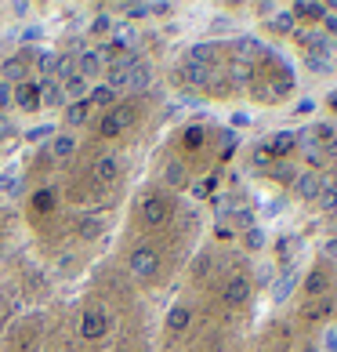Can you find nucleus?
<instances>
[{"label":"nucleus","mask_w":337,"mask_h":352,"mask_svg":"<svg viewBox=\"0 0 337 352\" xmlns=\"http://www.w3.org/2000/svg\"><path fill=\"white\" fill-rule=\"evenodd\" d=\"M131 276L135 280H152L160 272V254H156V247H149V243H141L131 251Z\"/></svg>","instance_id":"obj_1"},{"label":"nucleus","mask_w":337,"mask_h":352,"mask_svg":"<svg viewBox=\"0 0 337 352\" xmlns=\"http://www.w3.org/2000/svg\"><path fill=\"white\" fill-rule=\"evenodd\" d=\"M222 302L225 309H243L251 302V280L243 276V272H236V276H229L225 287H222Z\"/></svg>","instance_id":"obj_2"},{"label":"nucleus","mask_w":337,"mask_h":352,"mask_svg":"<svg viewBox=\"0 0 337 352\" xmlns=\"http://www.w3.org/2000/svg\"><path fill=\"white\" fill-rule=\"evenodd\" d=\"M109 334V316L102 309H84L80 316V338L84 342H102Z\"/></svg>","instance_id":"obj_3"},{"label":"nucleus","mask_w":337,"mask_h":352,"mask_svg":"<svg viewBox=\"0 0 337 352\" xmlns=\"http://www.w3.org/2000/svg\"><path fill=\"white\" fill-rule=\"evenodd\" d=\"M11 106L22 109V113H36L40 109V84H33V80H22L11 87Z\"/></svg>","instance_id":"obj_4"},{"label":"nucleus","mask_w":337,"mask_h":352,"mask_svg":"<svg viewBox=\"0 0 337 352\" xmlns=\"http://www.w3.org/2000/svg\"><path fill=\"white\" fill-rule=\"evenodd\" d=\"M171 218V204H167L163 197H149V200H141V207H138V221L141 226H163V221Z\"/></svg>","instance_id":"obj_5"},{"label":"nucleus","mask_w":337,"mask_h":352,"mask_svg":"<svg viewBox=\"0 0 337 352\" xmlns=\"http://www.w3.org/2000/svg\"><path fill=\"white\" fill-rule=\"evenodd\" d=\"M149 80H152V66L146 58H131V62H127V91L149 87Z\"/></svg>","instance_id":"obj_6"},{"label":"nucleus","mask_w":337,"mask_h":352,"mask_svg":"<svg viewBox=\"0 0 337 352\" xmlns=\"http://www.w3.org/2000/svg\"><path fill=\"white\" fill-rule=\"evenodd\" d=\"M323 189H327V182H323L319 175H312V171H305V175L294 178V192H297L301 200H319Z\"/></svg>","instance_id":"obj_7"},{"label":"nucleus","mask_w":337,"mask_h":352,"mask_svg":"<svg viewBox=\"0 0 337 352\" xmlns=\"http://www.w3.org/2000/svg\"><path fill=\"white\" fill-rule=\"evenodd\" d=\"M87 120H91V102L87 98H73L66 106V124L69 127H84Z\"/></svg>","instance_id":"obj_8"},{"label":"nucleus","mask_w":337,"mask_h":352,"mask_svg":"<svg viewBox=\"0 0 337 352\" xmlns=\"http://www.w3.org/2000/svg\"><path fill=\"white\" fill-rule=\"evenodd\" d=\"M116 175H120V160H116V156H98L95 160V178L102 182V186L116 182Z\"/></svg>","instance_id":"obj_9"},{"label":"nucleus","mask_w":337,"mask_h":352,"mask_svg":"<svg viewBox=\"0 0 337 352\" xmlns=\"http://www.w3.org/2000/svg\"><path fill=\"white\" fill-rule=\"evenodd\" d=\"M0 76H4V80L11 84V87H15V84H22L25 80V58H4V62H0Z\"/></svg>","instance_id":"obj_10"},{"label":"nucleus","mask_w":337,"mask_h":352,"mask_svg":"<svg viewBox=\"0 0 337 352\" xmlns=\"http://www.w3.org/2000/svg\"><path fill=\"white\" fill-rule=\"evenodd\" d=\"M98 73H102V55L98 51H84V55L76 58V76L84 80V76H98Z\"/></svg>","instance_id":"obj_11"},{"label":"nucleus","mask_w":337,"mask_h":352,"mask_svg":"<svg viewBox=\"0 0 337 352\" xmlns=\"http://www.w3.org/2000/svg\"><path fill=\"white\" fill-rule=\"evenodd\" d=\"M62 102H66V91H62L55 80H44L40 84V109L44 106H62Z\"/></svg>","instance_id":"obj_12"},{"label":"nucleus","mask_w":337,"mask_h":352,"mask_svg":"<svg viewBox=\"0 0 337 352\" xmlns=\"http://www.w3.org/2000/svg\"><path fill=\"white\" fill-rule=\"evenodd\" d=\"M87 102H91V109L95 106H116V91L109 84H98V87L87 91Z\"/></svg>","instance_id":"obj_13"},{"label":"nucleus","mask_w":337,"mask_h":352,"mask_svg":"<svg viewBox=\"0 0 337 352\" xmlns=\"http://www.w3.org/2000/svg\"><path fill=\"white\" fill-rule=\"evenodd\" d=\"M163 182H167V186H174V189H181V186L189 182V175H185V164H181V160H171V164L163 167Z\"/></svg>","instance_id":"obj_14"},{"label":"nucleus","mask_w":337,"mask_h":352,"mask_svg":"<svg viewBox=\"0 0 337 352\" xmlns=\"http://www.w3.org/2000/svg\"><path fill=\"white\" fill-rule=\"evenodd\" d=\"M327 4H294V15L297 19H305V22H323L327 19Z\"/></svg>","instance_id":"obj_15"},{"label":"nucleus","mask_w":337,"mask_h":352,"mask_svg":"<svg viewBox=\"0 0 337 352\" xmlns=\"http://www.w3.org/2000/svg\"><path fill=\"white\" fill-rule=\"evenodd\" d=\"M73 153H76V138L73 135H58L55 142H51V156H55V160H69Z\"/></svg>","instance_id":"obj_16"},{"label":"nucleus","mask_w":337,"mask_h":352,"mask_svg":"<svg viewBox=\"0 0 337 352\" xmlns=\"http://www.w3.org/2000/svg\"><path fill=\"white\" fill-rule=\"evenodd\" d=\"M185 327H189V309H185V305H174L171 312H167V331L181 334Z\"/></svg>","instance_id":"obj_17"},{"label":"nucleus","mask_w":337,"mask_h":352,"mask_svg":"<svg viewBox=\"0 0 337 352\" xmlns=\"http://www.w3.org/2000/svg\"><path fill=\"white\" fill-rule=\"evenodd\" d=\"M76 232H80L84 240H98V232H102V218H98V214H84V218H80V226H76Z\"/></svg>","instance_id":"obj_18"},{"label":"nucleus","mask_w":337,"mask_h":352,"mask_svg":"<svg viewBox=\"0 0 337 352\" xmlns=\"http://www.w3.org/2000/svg\"><path fill=\"white\" fill-rule=\"evenodd\" d=\"M290 149H294V135H287V131H279L276 138L268 142V149H265V153H268V156H287Z\"/></svg>","instance_id":"obj_19"},{"label":"nucleus","mask_w":337,"mask_h":352,"mask_svg":"<svg viewBox=\"0 0 337 352\" xmlns=\"http://www.w3.org/2000/svg\"><path fill=\"white\" fill-rule=\"evenodd\" d=\"M327 287H330V280H327V272H323V269L308 272V280H305V291L308 294H327Z\"/></svg>","instance_id":"obj_20"},{"label":"nucleus","mask_w":337,"mask_h":352,"mask_svg":"<svg viewBox=\"0 0 337 352\" xmlns=\"http://www.w3.org/2000/svg\"><path fill=\"white\" fill-rule=\"evenodd\" d=\"M308 135H312V142H316V146H334V142H337V131H334V124H316L312 127V131H308Z\"/></svg>","instance_id":"obj_21"},{"label":"nucleus","mask_w":337,"mask_h":352,"mask_svg":"<svg viewBox=\"0 0 337 352\" xmlns=\"http://www.w3.org/2000/svg\"><path fill=\"white\" fill-rule=\"evenodd\" d=\"M185 76H189V84H207V80H211V66H200V62H185Z\"/></svg>","instance_id":"obj_22"},{"label":"nucleus","mask_w":337,"mask_h":352,"mask_svg":"<svg viewBox=\"0 0 337 352\" xmlns=\"http://www.w3.org/2000/svg\"><path fill=\"white\" fill-rule=\"evenodd\" d=\"M189 62H200V66H211V62H214V47H211V44H200V47H192V51H189Z\"/></svg>","instance_id":"obj_23"},{"label":"nucleus","mask_w":337,"mask_h":352,"mask_svg":"<svg viewBox=\"0 0 337 352\" xmlns=\"http://www.w3.org/2000/svg\"><path fill=\"white\" fill-rule=\"evenodd\" d=\"M319 207H323V211H337V186H327V189H323L319 192Z\"/></svg>","instance_id":"obj_24"},{"label":"nucleus","mask_w":337,"mask_h":352,"mask_svg":"<svg viewBox=\"0 0 337 352\" xmlns=\"http://www.w3.org/2000/svg\"><path fill=\"white\" fill-rule=\"evenodd\" d=\"M36 62H40V73H44V76L58 73V55H55V51H44V55L36 58Z\"/></svg>","instance_id":"obj_25"},{"label":"nucleus","mask_w":337,"mask_h":352,"mask_svg":"<svg viewBox=\"0 0 337 352\" xmlns=\"http://www.w3.org/2000/svg\"><path fill=\"white\" fill-rule=\"evenodd\" d=\"M58 76H62V80L76 76V58L73 55H58Z\"/></svg>","instance_id":"obj_26"},{"label":"nucleus","mask_w":337,"mask_h":352,"mask_svg":"<svg viewBox=\"0 0 337 352\" xmlns=\"http://www.w3.org/2000/svg\"><path fill=\"white\" fill-rule=\"evenodd\" d=\"M268 25H272L276 33H290V30H294V11H290V15L283 11V15H276V19H272Z\"/></svg>","instance_id":"obj_27"},{"label":"nucleus","mask_w":337,"mask_h":352,"mask_svg":"<svg viewBox=\"0 0 337 352\" xmlns=\"http://www.w3.org/2000/svg\"><path fill=\"white\" fill-rule=\"evenodd\" d=\"M330 312H334V302H330V298H319V302H312V305H308V316H330Z\"/></svg>","instance_id":"obj_28"},{"label":"nucleus","mask_w":337,"mask_h":352,"mask_svg":"<svg viewBox=\"0 0 337 352\" xmlns=\"http://www.w3.org/2000/svg\"><path fill=\"white\" fill-rule=\"evenodd\" d=\"M232 226H240V229H254V214L247 211V207H240V211H232Z\"/></svg>","instance_id":"obj_29"},{"label":"nucleus","mask_w":337,"mask_h":352,"mask_svg":"<svg viewBox=\"0 0 337 352\" xmlns=\"http://www.w3.org/2000/svg\"><path fill=\"white\" fill-rule=\"evenodd\" d=\"M62 91H66V95H76V98H87V87H84V80H80V76H69V80H66V87H62Z\"/></svg>","instance_id":"obj_30"},{"label":"nucleus","mask_w":337,"mask_h":352,"mask_svg":"<svg viewBox=\"0 0 337 352\" xmlns=\"http://www.w3.org/2000/svg\"><path fill=\"white\" fill-rule=\"evenodd\" d=\"M19 178L15 175H0V192H8V197H19Z\"/></svg>","instance_id":"obj_31"},{"label":"nucleus","mask_w":337,"mask_h":352,"mask_svg":"<svg viewBox=\"0 0 337 352\" xmlns=\"http://www.w3.org/2000/svg\"><path fill=\"white\" fill-rule=\"evenodd\" d=\"M185 146L189 149H200L203 146V127H189V131H185Z\"/></svg>","instance_id":"obj_32"},{"label":"nucleus","mask_w":337,"mask_h":352,"mask_svg":"<svg viewBox=\"0 0 337 352\" xmlns=\"http://www.w3.org/2000/svg\"><path fill=\"white\" fill-rule=\"evenodd\" d=\"M294 280H297L294 272H287V276H283V283L276 287V302H283V298H287V294L294 291Z\"/></svg>","instance_id":"obj_33"},{"label":"nucleus","mask_w":337,"mask_h":352,"mask_svg":"<svg viewBox=\"0 0 337 352\" xmlns=\"http://www.w3.org/2000/svg\"><path fill=\"white\" fill-rule=\"evenodd\" d=\"M262 243H265V232L257 229V226H254V229H247V247H251V251H257Z\"/></svg>","instance_id":"obj_34"},{"label":"nucleus","mask_w":337,"mask_h":352,"mask_svg":"<svg viewBox=\"0 0 337 352\" xmlns=\"http://www.w3.org/2000/svg\"><path fill=\"white\" fill-rule=\"evenodd\" d=\"M207 269H211V258H196V262H192V276H196V280H203L207 276Z\"/></svg>","instance_id":"obj_35"},{"label":"nucleus","mask_w":337,"mask_h":352,"mask_svg":"<svg viewBox=\"0 0 337 352\" xmlns=\"http://www.w3.org/2000/svg\"><path fill=\"white\" fill-rule=\"evenodd\" d=\"M319 352H337V331L323 334V349H319Z\"/></svg>","instance_id":"obj_36"},{"label":"nucleus","mask_w":337,"mask_h":352,"mask_svg":"<svg viewBox=\"0 0 337 352\" xmlns=\"http://www.w3.org/2000/svg\"><path fill=\"white\" fill-rule=\"evenodd\" d=\"M11 135H15V124H11L8 116L0 113V142H4V138H11Z\"/></svg>","instance_id":"obj_37"},{"label":"nucleus","mask_w":337,"mask_h":352,"mask_svg":"<svg viewBox=\"0 0 337 352\" xmlns=\"http://www.w3.org/2000/svg\"><path fill=\"white\" fill-rule=\"evenodd\" d=\"M51 204H55V197H51V189H44L40 197H36V207H40V211H47Z\"/></svg>","instance_id":"obj_38"},{"label":"nucleus","mask_w":337,"mask_h":352,"mask_svg":"<svg viewBox=\"0 0 337 352\" xmlns=\"http://www.w3.org/2000/svg\"><path fill=\"white\" fill-rule=\"evenodd\" d=\"M127 15H131V19H146V15H149V4H135V8H127Z\"/></svg>","instance_id":"obj_39"},{"label":"nucleus","mask_w":337,"mask_h":352,"mask_svg":"<svg viewBox=\"0 0 337 352\" xmlns=\"http://www.w3.org/2000/svg\"><path fill=\"white\" fill-rule=\"evenodd\" d=\"M0 106H11V84L0 87Z\"/></svg>","instance_id":"obj_40"},{"label":"nucleus","mask_w":337,"mask_h":352,"mask_svg":"<svg viewBox=\"0 0 337 352\" xmlns=\"http://www.w3.org/2000/svg\"><path fill=\"white\" fill-rule=\"evenodd\" d=\"M44 135H51V127H36V131H30V142H40Z\"/></svg>","instance_id":"obj_41"},{"label":"nucleus","mask_w":337,"mask_h":352,"mask_svg":"<svg viewBox=\"0 0 337 352\" xmlns=\"http://www.w3.org/2000/svg\"><path fill=\"white\" fill-rule=\"evenodd\" d=\"M323 254H327V258H337V240H327V247H323Z\"/></svg>","instance_id":"obj_42"},{"label":"nucleus","mask_w":337,"mask_h":352,"mask_svg":"<svg viewBox=\"0 0 337 352\" xmlns=\"http://www.w3.org/2000/svg\"><path fill=\"white\" fill-rule=\"evenodd\" d=\"M323 25H327L330 33H337V15H327V19H323Z\"/></svg>","instance_id":"obj_43"},{"label":"nucleus","mask_w":337,"mask_h":352,"mask_svg":"<svg viewBox=\"0 0 337 352\" xmlns=\"http://www.w3.org/2000/svg\"><path fill=\"white\" fill-rule=\"evenodd\" d=\"M106 30H109V19H106V15H102V19L95 22V33H106Z\"/></svg>","instance_id":"obj_44"},{"label":"nucleus","mask_w":337,"mask_h":352,"mask_svg":"<svg viewBox=\"0 0 337 352\" xmlns=\"http://www.w3.org/2000/svg\"><path fill=\"white\" fill-rule=\"evenodd\" d=\"M312 109H316V102H308V98L301 102V106H297V113H301V116H305V113H312Z\"/></svg>","instance_id":"obj_45"},{"label":"nucleus","mask_w":337,"mask_h":352,"mask_svg":"<svg viewBox=\"0 0 337 352\" xmlns=\"http://www.w3.org/2000/svg\"><path fill=\"white\" fill-rule=\"evenodd\" d=\"M305 352H319V345H308V349H305Z\"/></svg>","instance_id":"obj_46"},{"label":"nucleus","mask_w":337,"mask_h":352,"mask_svg":"<svg viewBox=\"0 0 337 352\" xmlns=\"http://www.w3.org/2000/svg\"><path fill=\"white\" fill-rule=\"evenodd\" d=\"M334 221H337V211H334Z\"/></svg>","instance_id":"obj_47"}]
</instances>
